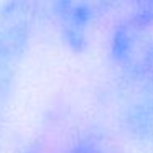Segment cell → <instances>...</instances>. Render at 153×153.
Returning <instances> with one entry per match:
<instances>
[{
	"mask_svg": "<svg viewBox=\"0 0 153 153\" xmlns=\"http://www.w3.org/2000/svg\"><path fill=\"white\" fill-rule=\"evenodd\" d=\"M109 56L130 84H153V10H137L114 28Z\"/></svg>",
	"mask_w": 153,
	"mask_h": 153,
	"instance_id": "1",
	"label": "cell"
},
{
	"mask_svg": "<svg viewBox=\"0 0 153 153\" xmlns=\"http://www.w3.org/2000/svg\"><path fill=\"white\" fill-rule=\"evenodd\" d=\"M114 4L115 0H56L54 13L64 45L74 53L84 51L92 28Z\"/></svg>",
	"mask_w": 153,
	"mask_h": 153,
	"instance_id": "3",
	"label": "cell"
},
{
	"mask_svg": "<svg viewBox=\"0 0 153 153\" xmlns=\"http://www.w3.org/2000/svg\"><path fill=\"white\" fill-rule=\"evenodd\" d=\"M135 94L120 109V127L130 140L153 148V84H132Z\"/></svg>",
	"mask_w": 153,
	"mask_h": 153,
	"instance_id": "4",
	"label": "cell"
},
{
	"mask_svg": "<svg viewBox=\"0 0 153 153\" xmlns=\"http://www.w3.org/2000/svg\"><path fill=\"white\" fill-rule=\"evenodd\" d=\"M38 20V0H5L0 7V77L22 61Z\"/></svg>",
	"mask_w": 153,
	"mask_h": 153,
	"instance_id": "2",
	"label": "cell"
},
{
	"mask_svg": "<svg viewBox=\"0 0 153 153\" xmlns=\"http://www.w3.org/2000/svg\"><path fill=\"white\" fill-rule=\"evenodd\" d=\"M137 7V10H153V0H128Z\"/></svg>",
	"mask_w": 153,
	"mask_h": 153,
	"instance_id": "6",
	"label": "cell"
},
{
	"mask_svg": "<svg viewBox=\"0 0 153 153\" xmlns=\"http://www.w3.org/2000/svg\"><path fill=\"white\" fill-rule=\"evenodd\" d=\"M63 153H122L119 146L100 133H87L71 143Z\"/></svg>",
	"mask_w": 153,
	"mask_h": 153,
	"instance_id": "5",
	"label": "cell"
}]
</instances>
